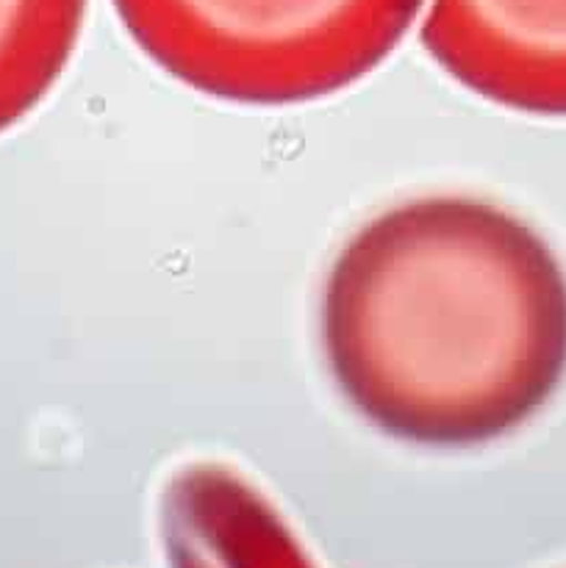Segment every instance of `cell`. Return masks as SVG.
Returning <instances> with one entry per match:
<instances>
[{"label":"cell","mask_w":566,"mask_h":568,"mask_svg":"<svg viewBox=\"0 0 566 568\" xmlns=\"http://www.w3.org/2000/svg\"><path fill=\"white\" fill-rule=\"evenodd\" d=\"M320 344L344 403L411 447L511 436L566 375V272L525 220L427 194L372 216L333 258Z\"/></svg>","instance_id":"cell-1"},{"label":"cell","mask_w":566,"mask_h":568,"mask_svg":"<svg viewBox=\"0 0 566 568\" xmlns=\"http://www.w3.org/2000/svg\"><path fill=\"white\" fill-rule=\"evenodd\" d=\"M425 0H114L155 67L239 105H294L353 87L394 53Z\"/></svg>","instance_id":"cell-2"},{"label":"cell","mask_w":566,"mask_h":568,"mask_svg":"<svg viewBox=\"0 0 566 568\" xmlns=\"http://www.w3.org/2000/svg\"><path fill=\"white\" fill-rule=\"evenodd\" d=\"M422 42L469 92L566 116V0H431Z\"/></svg>","instance_id":"cell-3"},{"label":"cell","mask_w":566,"mask_h":568,"mask_svg":"<svg viewBox=\"0 0 566 568\" xmlns=\"http://www.w3.org/2000/svg\"><path fill=\"white\" fill-rule=\"evenodd\" d=\"M170 568H320L277 505L236 469L198 460L159 494Z\"/></svg>","instance_id":"cell-4"},{"label":"cell","mask_w":566,"mask_h":568,"mask_svg":"<svg viewBox=\"0 0 566 568\" xmlns=\"http://www.w3.org/2000/svg\"><path fill=\"white\" fill-rule=\"evenodd\" d=\"M87 0H0V133L31 114L75 53Z\"/></svg>","instance_id":"cell-5"}]
</instances>
